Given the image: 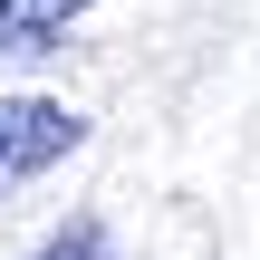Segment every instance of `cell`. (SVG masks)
I'll return each mask as SVG.
<instances>
[{
  "mask_svg": "<svg viewBox=\"0 0 260 260\" xmlns=\"http://www.w3.org/2000/svg\"><path fill=\"white\" fill-rule=\"evenodd\" d=\"M87 145V116H68L58 96H0V193L39 183L48 164H68Z\"/></svg>",
  "mask_w": 260,
  "mask_h": 260,
  "instance_id": "obj_1",
  "label": "cell"
},
{
  "mask_svg": "<svg viewBox=\"0 0 260 260\" xmlns=\"http://www.w3.org/2000/svg\"><path fill=\"white\" fill-rule=\"evenodd\" d=\"M77 19L87 0H0V58H48Z\"/></svg>",
  "mask_w": 260,
  "mask_h": 260,
  "instance_id": "obj_2",
  "label": "cell"
},
{
  "mask_svg": "<svg viewBox=\"0 0 260 260\" xmlns=\"http://www.w3.org/2000/svg\"><path fill=\"white\" fill-rule=\"evenodd\" d=\"M29 260H116V241H106V222H96V212H77L68 232H48Z\"/></svg>",
  "mask_w": 260,
  "mask_h": 260,
  "instance_id": "obj_3",
  "label": "cell"
}]
</instances>
